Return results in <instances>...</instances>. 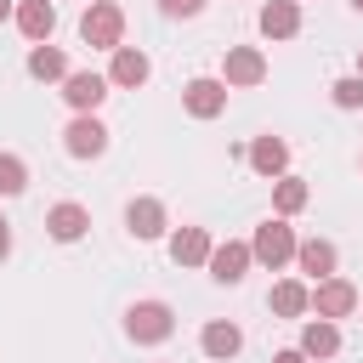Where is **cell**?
<instances>
[{
    "label": "cell",
    "instance_id": "25",
    "mask_svg": "<svg viewBox=\"0 0 363 363\" xmlns=\"http://www.w3.org/2000/svg\"><path fill=\"white\" fill-rule=\"evenodd\" d=\"M159 11H164V17H199L204 0H159Z\"/></svg>",
    "mask_w": 363,
    "mask_h": 363
},
{
    "label": "cell",
    "instance_id": "7",
    "mask_svg": "<svg viewBox=\"0 0 363 363\" xmlns=\"http://www.w3.org/2000/svg\"><path fill=\"white\" fill-rule=\"evenodd\" d=\"M227 91H233V85H227V79H210V74H204V79H187L182 108H187L193 119H216V113L227 108Z\"/></svg>",
    "mask_w": 363,
    "mask_h": 363
},
{
    "label": "cell",
    "instance_id": "26",
    "mask_svg": "<svg viewBox=\"0 0 363 363\" xmlns=\"http://www.w3.org/2000/svg\"><path fill=\"white\" fill-rule=\"evenodd\" d=\"M6 255H11V221L0 216V261H6Z\"/></svg>",
    "mask_w": 363,
    "mask_h": 363
},
{
    "label": "cell",
    "instance_id": "29",
    "mask_svg": "<svg viewBox=\"0 0 363 363\" xmlns=\"http://www.w3.org/2000/svg\"><path fill=\"white\" fill-rule=\"evenodd\" d=\"M357 79H363V51H357Z\"/></svg>",
    "mask_w": 363,
    "mask_h": 363
},
{
    "label": "cell",
    "instance_id": "1",
    "mask_svg": "<svg viewBox=\"0 0 363 363\" xmlns=\"http://www.w3.org/2000/svg\"><path fill=\"white\" fill-rule=\"evenodd\" d=\"M79 40L96 45V51H119L125 45V11L113 0H91L85 17H79Z\"/></svg>",
    "mask_w": 363,
    "mask_h": 363
},
{
    "label": "cell",
    "instance_id": "8",
    "mask_svg": "<svg viewBox=\"0 0 363 363\" xmlns=\"http://www.w3.org/2000/svg\"><path fill=\"white\" fill-rule=\"evenodd\" d=\"M250 261H255V255H250V244L227 238V244H216V250H210V261H204V267H210V278H216V284H238V278L250 272Z\"/></svg>",
    "mask_w": 363,
    "mask_h": 363
},
{
    "label": "cell",
    "instance_id": "5",
    "mask_svg": "<svg viewBox=\"0 0 363 363\" xmlns=\"http://www.w3.org/2000/svg\"><path fill=\"white\" fill-rule=\"evenodd\" d=\"M221 79H227L233 91H250V85H261V79H267V57H261L255 45H233V51H227V62H221Z\"/></svg>",
    "mask_w": 363,
    "mask_h": 363
},
{
    "label": "cell",
    "instance_id": "18",
    "mask_svg": "<svg viewBox=\"0 0 363 363\" xmlns=\"http://www.w3.org/2000/svg\"><path fill=\"white\" fill-rule=\"evenodd\" d=\"M267 306H272L278 318H301V312H312V289H306L301 278H284V284H272Z\"/></svg>",
    "mask_w": 363,
    "mask_h": 363
},
{
    "label": "cell",
    "instance_id": "17",
    "mask_svg": "<svg viewBox=\"0 0 363 363\" xmlns=\"http://www.w3.org/2000/svg\"><path fill=\"white\" fill-rule=\"evenodd\" d=\"M295 261L306 278H335V244L329 238H301L295 244Z\"/></svg>",
    "mask_w": 363,
    "mask_h": 363
},
{
    "label": "cell",
    "instance_id": "10",
    "mask_svg": "<svg viewBox=\"0 0 363 363\" xmlns=\"http://www.w3.org/2000/svg\"><path fill=\"white\" fill-rule=\"evenodd\" d=\"M352 306H357V289L346 278H318V289H312V312L318 318H346Z\"/></svg>",
    "mask_w": 363,
    "mask_h": 363
},
{
    "label": "cell",
    "instance_id": "19",
    "mask_svg": "<svg viewBox=\"0 0 363 363\" xmlns=\"http://www.w3.org/2000/svg\"><path fill=\"white\" fill-rule=\"evenodd\" d=\"M199 346H204V357L227 363V357H238V346H244V329H238V323H204Z\"/></svg>",
    "mask_w": 363,
    "mask_h": 363
},
{
    "label": "cell",
    "instance_id": "28",
    "mask_svg": "<svg viewBox=\"0 0 363 363\" xmlns=\"http://www.w3.org/2000/svg\"><path fill=\"white\" fill-rule=\"evenodd\" d=\"M6 17H17V6H11V0H0V23H6Z\"/></svg>",
    "mask_w": 363,
    "mask_h": 363
},
{
    "label": "cell",
    "instance_id": "21",
    "mask_svg": "<svg viewBox=\"0 0 363 363\" xmlns=\"http://www.w3.org/2000/svg\"><path fill=\"white\" fill-rule=\"evenodd\" d=\"M28 74H34V79H68V57H62L51 40H40V45L28 51Z\"/></svg>",
    "mask_w": 363,
    "mask_h": 363
},
{
    "label": "cell",
    "instance_id": "24",
    "mask_svg": "<svg viewBox=\"0 0 363 363\" xmlns=\"http://www.w3.org/2000/svg\"><path fill=\"white\" fill-rule=\"evenodd\" d=\"M329 96H335V108H363V79H357V74H346V79H335V85H329Z\"/></svg>",
    "mask_w": 363,
    "mask_h": 363
},
{
    "label": "cell",
    "instance_id": "23",
    "mask_svg": "<svg viewBox=\"0 0 363 363\" xmlns=\"http://www.w3.org/2000/svg\"><path fill=\"white\" fill-rule=\"evenodd\" d=\"M28 187V164L17 153H0V199H17Z\"/></svg>",
    "mask_w": 363,
    "mask_h": 363
},
{
    "label": "cell",
    "instance_id": "27",
    "mask_svg": "<svg viewBox=\"0 0 363 363\" xmlns=\"http://www.w3.org/2000/svg\"><path fill=\"white\" fill-rule=\"evenodd\" d=\"M272 363H306V352H301V346H295V352H278V357H272Z\"/></svg>",
    "mask_w": 363,
    "mask_h": 363
},
{
    "label": "cell",
    "instance_id": "13",
    "mask_svg": "<svg viewBox=\"0 0 363 363\" xmlns=\"http://www.w3.org/2000/svg\"><path fill=\"white\" fill-rule=\"evenodd\" d=\"M17 28H23L28 45L51 40V28H57V6H51V0H17Z\"/></svg>",
    "mask_w": 363,
    "mask_h": 363
},
{
    "label": "cell",
    "instance_id": "12",
    "mask_svg": "<svg viewBox=\"0 0 363 363\" xmlns=\"http://www.w3.org/2000/svg\"><path fill=\"white\" fill-rule=\"evenodd\" d=\"M147 74H153V62H147L136 45H119V51H113V62H108V85H125V91L147 85Z\"/></svg>",
    "mask_w": 363,
    "mask_h": 363
},
{
    "label": "cell",
    "instance_id": "9",
    "mask_svg": "<svg viewBox=\"0 0 363 363\" xmlns=\"http://www.w3.org/2000/svg\"><path fill=\"white\" fill-rule=\"evenodd\" d=\"M85 227H91V216H85V204H74V199H62V204H51V210H45V233H51L57 244L85 238Z\"/></svg>",
    "mask_w": 363,
    "mask_h": 363
},
{
    "label": "cell",
    "instance_id": "16",
    "mask_svg": "<svg viewBox=\"0 0 363 363\" xmlns=\"http://www.w3.org/2000/svg\"><path fill=\"white\" fill-rule=\"evenodd\" d=\"M250 164L278 182V176L289 170V142H284V136H255V142H250Z\"/></svg>",
    "mask_w": 363,
    "mask_h": 363
},
{
    "label": "cell",
    "instance_id": "6",
    "mask_svg": "<svg viewBox=\"0 0 363 363\" xmlns=\"http://www.w3.org/2000/svg\"><path fill=\"white\" fill-rule=\"evenodd\" d=\"M102 96H108V74L79 68V74H68V79H62V102H68L74 113H96V108H102Z\"/></svg>",
    "mask_w": 363,
    "mask_h": 363
},
{
    "label": "cell",
    "instance_id": "20",
    "mask_svg": "<svg viewBox=\"0 0 363 363\" xmlns=\"http://www.w3.org/2000/svg\"><path fill=\"white\" fill-rule=\"evenodd\" d=\"M301 352H306V357H335V352H340V329H335V318H312V323L301 329Z\"/></svg>",
    "mask_w": 363,
    "mask_h": 363
},
{
    "label": "cell",
    "instance_id": "3",
    "mask_svg": "<svg viewBox=\"0 0 363 363\" xmlns=\"http://www.w3.org/2000/svg\"><path fill=\"white\" fill-rule=\"evenodd\" d=\"M295 244H301V238H295V227H289L284 216H272V221H261V227H255L250 255H255L261 267H272V272H278L284 261H295Z\"/></svg>",
    "mask_w": 363,
    "mask_h": 363
},
{
    "label": "cell",
    "instance_id": "15",
    "mask_svg": "<svg viewBox=\"0 0 363 363\" xmlns=\"http://www.w3.org/2000/svg\"><path fill=\"white\" fill-rule=\"evenodd\" d=\"M210 250H216V244H210L204 227H182V233H170V261H176V267H204Z\"/></svg>",
    "mask_w": 363,
    "mask_h": 363
},
{
    "label": "cell",
    "instance_id": "4",
    "mask_svg": "<svg viewBox=\"0 0 363 363\" xmlns=\"http://www.w3.org/2000/svg\"><path fill=\"white\" fill-rule=\"evenodd\" d=\"M62 147H68L74 159H102V153H108V125H102L96 113H74L68 130H62Z\"/></svg>",
    "mask_w": 363,
    "mask_h": 363
},
{
    "label": "cell",
    "instance_id": "22",
    "mask_svg": "<svg viewBox=\"0 0 363 363\" xmlns=\"http://www.w3.org/2000/svg\"><path fill=\"white\" fill-rule=\"evenodd\" d=\"M306 199H312V187H306L301 176H289V170H284V176L272 182V204H278V216H295V210H306Z\"/></svg>",
    "mask_w": 363,
    "mask_h": 363
},
{
    "label": "cell",
    "instance_id": "2",
    "mask_svg": "<svg viewBox=\"0 0 363 363\" xmlns=\"http://www.w3.org/2000/svg\"><path fill=\"white\" fill-rule=\"evenodd\" d=\"M125 335H130L136 346H159V340L176 335V312H170L164 301H136V306L125 312Z\"/></svg>",
    "mask_w": 363,
    "mask_h": 363
},
{
    "label": "cell",
    "instance_id": "30",
    "mask_svg": "<svg viewBox=\"0 0 363 363\" xmlns=\"http://www.w3.org/2000/svg\"><path fill=\"white\" fill-rule=\"evenodd\" d=\"M352 6H357V11H363V0H352Z\"/></svg>",
    "mask_w": 363,
    "mask_h": 363
},
{
    "label": "cell",
    "instance_id": "14",
    "mask_svg": "<svg viewBox=\"0 0 363 363\" xmlns=\"http://www.w3.org/2000/svg\"><path fill=\"white\" fill-rule=\"evenodd\" d=\"M125 227H130V238H164V204L159 199H130V210H125Z\"/></svg>",
    "mask_w": 363,
    "mask_h": 363
},
{
    "label": "cell",
    "instance_id": "11",
    "mask_svg": "<svg viewBox=\"0 0 363 363\" xmlns=\"http://www.w3.org/2000/svg\"><path fill=\"white\" fill-rule=\"evenodd\" d=\"M261 34L267 40H295L301 34V0H267L261 6Z\"/></svg>",
    "mask_w": 363,
    "mask_h": 363
}]
</instances>
